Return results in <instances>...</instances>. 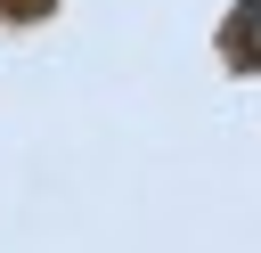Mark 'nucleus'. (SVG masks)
Returning a JSON list of instances; mask_svg holds the SVG:
<instances>
[{
  "mask_svg": "<svg viewBox=\"0 0 261 253\" xmlns=\"http://www.w3.org/2000/svg\"><path fill=\"white\" fill-rule=\"evenodd\" d=\"M237 41L253 49V65H261V0H245V16H237Z\"/></svg>",
  "mask_w": 261,
  "mask_h": 253,
  "instance_id": "nucleus-1",
  "label": "nucleus"
}]
</instances>
